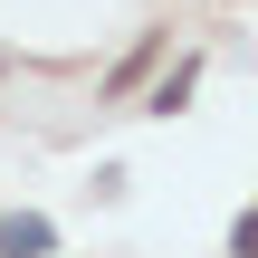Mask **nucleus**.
<instances>
[{"label":"nucleus","mask_w":258,"mask_h":258,"mask_svg":"<svg viewBox=\"0 0 258 258\" xmlns=\"http://www.w3.org/2000/svg\"><path fill=\"white\" fill-rule=\"evenodd\" d=\"M230 249H239V258H258V211L239 220V230H230Z\"/></svg>","instance_id":"nucleus-2"},{"label":"nucleus","mask_w":258,"mask_h":258,"mask_svg":"<svg viewBox=\"0 0 258 258\" xmlns=\"http://www.w3.org/2000/svg\"><path fill=\"white\" fill-rule=\"evenodd\" d=\"M0 258H48V220H38V211L0 220Z\"/></svg>","instance_id":"nucleus-1"}]
</instances>
